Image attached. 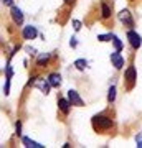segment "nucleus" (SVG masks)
Returning <instances> with one entry per match:
<instances>
[{"instance_id":"f257e3e1","label":"nucleus","mask_w":142,"mask_h":148,"mask_svg":"<svg viewBox=\"0 0 142 148\" xmlns=\"http://www.w3.org/2000/svg\"><path fill=\"white\" fill-rule=\"evenodd\" d=\"M112 125H114V122H112V119L107 115H94L93 117V127L96 128V130H109V128H112Z\"/></svg>"},{"instance_id":"f03ea898","label":"nucleus","mask_w":142,"mask_h":148,"mask_svg":"<svg viewBox=\"0 0 142 148\" xmlns=\"http://www.w3.org/2000/svg\"><path fill=\"white\" fill-rule=\"evenodd\" d=\"M127 40H129V43H131V46L134 48V49H139L142 45V38L141 35H137L134 30H131V32H127Z\"/></svg>"},{"instance_id":"7ed1b4c3","label":"nucleus","mask_w":142,"mask_h":148,"mask_svg":"<svg viewBox=\"0 0 142 148\" xmlns=\"http://www.w3.org/2000/svg\"><path fill=\"white\" fill-rule=\"evenodd\" d=\"M68 99H69V102H71V106H74V107H83L84 106V102H83V99L79 97L78 90H74V89L68 90Z\"/></svg>"},{"instance_id":"20e7f679","label":"nucleus","mask_w":142,"mask_h":148,"mask_svg":"<svg viewBox=\"0 0 142 148\" xmlns=\"http://www.w3.org/2000/svg\"><path fill=\"white\" fill-rule=\"evenodd\" d=\"M119 20H121L122 25H126L127 28H132L134 27V18H132L131 12L129 10H122L121 13H119Z\"/></svg>"},{"instance_id":"39448f33","label":"nucleus","mask_w":142,"mask_h":148,"mask_svg":"<svg viewBox=\"0 0 142 148\" xmlns=\"http://www.w3.org/2000/svg\"><path fill=\"white\" fill-rule=\"evenodd\" d=\"M38 35L37 28L33 27V25H28V27H25L23 30H21V36L25 38V40H35Z\"/></svg>"},{"instance_id":"423d86ee","label":"nucleus","mask_w":142,"mask_h":148,"mask_svg":"<svg viewBox=\"0 0 142 148\" xmlns=\"http://www.w3.org/2000/svg\"><path fill=\"white\" fill-rule=\"evenodd\" d=\"M35 87H38L43 94H50V87H51V84H50V81H48V79L40 77L38 81H35Z\"/></svg>"},{"instance_id":"0eeeda50","label":"nucleus","mask_w":142,"mask_h":148,"mask_svg":"<svg viewBox=\"0 0 142 148\" xmlns=\"http://www.w3.org/2000/svg\"><path fill=\"white\" fill-rule=\"evenodd\" d=\"M111 63H112V66H114L116 69H121L122 66H124V58L121 56L119 51H116V53L111 54Z\"/></svg>"},{"instance_id":"6e6552de","label":"nucleus","mask_w":142,"mask_h":148,"mask_svg":"<svg viewBox=\"0 0 142 148\" xmlns=\"http://www.w3.org/2000/svg\"><path fill=\"white\" fill-rule=\"evenodd\" d=\"M10 15H12V18H13V21H15L17 25H21V23H23V12H21L18 7H12Z\"/></svg>"},{"instance_id":"1a4fd4ad","label":"nucleus","mask_w":142,"mask_h":148,"mask_svg":"<svg viewBox=\"0 0 142 148\" xmlns=\"http://www.w3.org/2000/svg\"><path fill=\"white\" fill-rule=\"evenodd\" d=\"M124 79L129 82V86L134 84V81H136V68L134 66H129L126 69V74H124Z\"/></svg>"},{"instance_id":"9d476101","label":"nucleus","mask_w":142,"mask_h":148,"mask_svg":"<svg viewBox=\"0 0 142 148\" xmlns=\"http://www.w3.org/2000/svg\"><path fill=\"white\" fill-rule=\"evenodd\" d=\"M69 106H71L69 99H63V97L58 99V107H60V110L63 112V114H68L69 112Z\"/></svg>"},{"instance_id":"9b49d317","label":"nucleus","mask_w":142,"mask_h":148,"mask_svg":"<svg viewBox=\"0 0 142 148\" xmlns=\"http://www.w3.org/2000/svg\"><path fill=\"white\" fill-rule=\"evenodd\" d=\"M48 81H50V84H51V87H60L61 86V76L56 73H53L48 76Z\"/></svg>"},{"instance_id":"f8f14e48","label":"nucleus","mask_w":142,"mask_h":148,"mask_svg":"<svg viewBox=\"0 0 142 148\" xmlns=\"http://www.w3.org/2000/svg\"><path fill=\"white\" fill-rule=\"evenodd\" d=\"M23 143H25V147L28 148H43V145H40L38 142H33V140H30V138H23Z\"/></svg>"},{"instance_id":"ddd939ff","label":"nucleus","mask_w":142,"mask_h":148,"mask_svg":"<svg viewBox=\"0 0 142 148\" xmlns=\"http://www.w3.org/2000/svg\"><path fill=\"white\" fill-rule=\"evenodd\" d=\"M101 10H103V18H104V20H107V18L111 16V8H109V5H107L106 2H103V3H101Z\"/></svg>"},{"instance_id":"4468645a","label":"nucleus","mask_w":142,"mask_h":148,"mask_svg":"<svg viewBox=\"0 0 142 148\" xmlns=\"http://www.w3.org/2000/svg\"><path fill=\"white\" fill-rule=\"evenodd\" d=\"M74 66H76V69L83 71V69H86V66H88V61H86V59H76V61H74Z\"/></svg>"},{"instance_id":"2eb2a0df","label":"nucleus","mask_w":142,"mask_h":148,"mask_svg":"<svg viewBox=\"0 0 142 148\" xmlns=\"http://www.w3.org/2000/svg\"><path fill=\"white\" fill-rule=\"evenodd\" d=\"M114 101H116V87L112 86V87H109V94H107V102H109V104H112Z\"/></svg>"},{"instance_id":"dca6fc26","label":"nucleus","mask_w":142,"mask_h":148,"mask_svg":"<svg viewBox=\"0 0 142 148\" xmlns=\"http://www.w3.org/2000/svg\"><path fill=\"white\" fill-rule=\"evenodd\" d=\"M48 59H50V54L48 53H43L40 58H38V66H45L48 63Z\"/></svg>"},{"instance_id":"f3484780","label":"nucleus","mask_w":142,"mask_h":148,"mask_svg":"<svg viewBox=\"0 0 142 148\" xmlns=\"http://www.w3.org/2000/svg\"><path fill=\"white\" fill-rule=\"evenodd\" d=\"M112 43H114V46H116L117 51H121V49H122V41L116 36V35H112Z\"/></svg>"},{"instance_id":"a211bd4d","label":"nucleus","mask_w":142,"mask_h":148,"mask_svg":"<svg viewBox=\"0 0 142 148\" xmlns=\"http://www.w3.org/2000/svg\"><path fill=\"white\" fill-rule=\"evenodd\" d=\"M98 40L99 41H112V35H99Z\"/></svg>"},{"instance_id":"6ab92c4d","label":"nucleus","mask_w":142,"mask_h":148,"mask_svg":"<svg viewBox=\"0 0 142 148\" xmlns=\"http://www.w3.org/2000/svg\"><path fill=\"white\" fill-rule=\"evenodd\" d=\"M12 74H13V71H12L10 64H7V68H5V76H7V79H10V77H12Z\"/></svg>"},{"instance_id":"aec40b11","label":"nucleus","mask_w":142,"mask_h":148,"mask_svg":"<svg viewBox=\"0 0 142 148\" xmlns=\"http://www.w3.org/2000/svg\"><path fill=\"white\" fill-rule=\"evenodd\" d=\"M73 25H74V30H76V32H79V30H81V21L74 20V21H73Z\"/></svg>"},{"instance_id":"412c9836","label":"nucleus","mask_w":142,"mask_h":148,"mask_svg":"<svg viewBox=\"0 0 142 148\" xmlns=\"http://www.w3.org/2000/svg\"><path fill=\"white\" fill-rule=\"evenodd\" d=\"M17 133H18V135L21 133V123H20V122L17 123Z\"/></svg>"},{"instance_id":"4be33fe9","label":"nucleus","mask_w":142,"mask_h":148,"mask_svg":"<svg viewBox=\"0 0 142 148\" xmlns=\"http://www.w3.org/2000/svg\"><path fill=\"white\" fill-rule=\"evenodd\" d=\"M69 45H71V46H76V40H74V38H73V40H71V41H69Z\"/></svg>"},{"instance_id":"5701e85b","label":"nucleus","mask_w":142,"mask_h":148,"mask_svg":"<svg viewBox=\"0 0 142 148\" xmlns=\"http://www.w3.org/2000/svg\"><path fill=\"white\" fill-rule=\"evenodd\" d=\"M12 2H13V0H3V3H5V5H12Z\"/></svg>"},{"instance_id":"b1692460","label":"nucleus","mask_w":142,"mask_h":148,"mask_svg":"<svg viewBox=\"0 0 142 148\" xmlns=\"http://www.w3.org/2000/svg\"><path fill=\"white\" fill-rule=\"evenodd\" d=\"M137 147L142 148V140H139V138H137Z\"/></svg>"}]
</instances>
